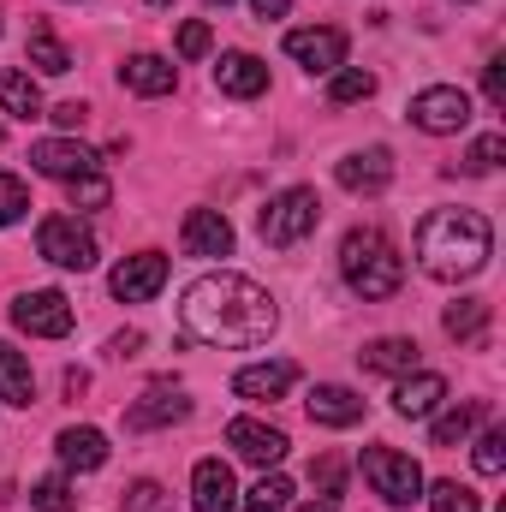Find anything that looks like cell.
<instances>
[{
    "label": "cell",
    "instance_id": "cell-29",
    "mask_svg": "<svg viewBox=\"0 0 506 512\" xmlns=\"http://www.w3.org/2000/svg\"><path fill=\"white\" fill-rule=\"evenodd\" d=\"M376 96V72H364V66H352V72H334V84H328V102H340V108H352V102H370Z\"/></svg>",
    "mask_w": 506,
    "mask_h": 512
},
{
    "label": "cell",
    "instance_id": "cell-47",
    "mask_svg": "<svg viewBox=\"0 0 506 512\" xmlns=\"http://www.w3.org/2000/svg\"><path fill=\"white\" fill-rule=\"evenodd\" d=\"M149 6H167V0H149Z\"/></svg>",
    "mask_w": 506,
    "mask_h": 512
},
{
    "label": "cell",
    "instance_id": "cell-46",
    "mask_svg": "<svg viewBox=\"0 0 506 512\" xmlns=\"http://www.w3.org/2000/svg\"><path fill=\"white\" fill-rule=\"evenodd\" d=\"M209 6H233V0H209Z\"/></svg>",
    "mask_w": 506,
    "mask_h": 512
},
{
    "label": "cell",
    "instance_id": "cell-42",
    "mask_svg": "<svg viewBox=\"0 0 506 512\" xmlns=\"http://www.w3.org/2000/svg\"><path fill=\"white\" fill-rule=\"evenodd\" d=\"M137 346H143V334H137V328H126V334H114V340H108V352H114V358H137Z\"/></svg>",
    "mask_w": 506,
    "mask_h": 512
},
{
    "label": "cell",
    "instance_id": "cell-10",
    "mask_svg": "<svg viewBox=\"0 0 506 512\" xmlns=\"http://www.w3.org/2000/svg\"><path fill=\"white\" fill-rule=\"evenodd\" d=\"M114 298L120 304H149L161 286H167V256L161 251H137V256H126L120 268H114Z\"/></svg>",
    "mask_w": 506,
    "mask_h": 512
},
{
    "label": "cell",
    "instance_id": "cell-7",
    "mask_svg": "<svg viewBox=\"0 0 506 512\" xmlns=\"http://www.w3.org/2000/svg\"><path fill=\"white\" fill-rule=\"evenodd\" d=\"M411 126L417 131H435V137H447V131H465L471 126V96L465 90H453V84H435V90H423V96H411Z\"/></svg>",
    "mask_w": 506,
    "mask_h": 512
},
{
    "label": "cell",
    "instance_id": "cell-40",
    "mask_svg": "<svg viewBox=\"0 0 506 512\" xmlns=\"http://www.w3.org/2000/svg\"><path fill=\"white\" fill-rule=\"evenodd\" d=\"M483 96H489V108H506V60L501 54L483 66Z\"/></svg>",
    "mask_w": 506,
    "mask_h": 512
},
{
    "label": "cell",
    "instance_id": "cell-4",
    "mask_svg": "<svg viewBox=\"0 0 506 512\" xmlns=\"http://www.w3.org/2000/svg\"><path fill=\"white\" fill-rule=\"evenodd\" d=\"M316 227H322V197H316L310 185H292V191L268 197V209L256 215V233H262V245H274V251L304 245Z\"/></svg>",
    "mask_w": 506,
    "mask_h": 512
},
{
    "label": "cell",
    "instance_id": "cell-35",
    "mask_svg": "<svg viewBox=\"0 0 506 512\" xmlns=\"http://www.w3.org/2000/svg\"><path fill=\"white\" fill-rule=\"evenodd\" d=\"M215 48V30L203 24V18H191V24H179V60H203Z\"/></svg>",
    "mask_w": 506,
    "mask_h": 512
},
{
    "label": "cell",
    "instance_id": "cell-31",
    "mask_svg": "<svg viewBox=\"0 0 506 512\" xmlns=\"http://www.w3.org/2000/svg\"><path fill=\"white\" fill-rule=\"evenodd\" d=\"M72 507H78V495H72L66 477H48V483L30 489V512H72Z\"/></svg>",
    "mask_w": 506,
    "mask_h": 512
},
{
    "label": "cell",
    "instance_id": "cell-8",
    "mask_svg": "<svg viewBox=\"0 0 506 512\" xmlns=\"http://www.w3.org/2000/svg\"><path fill=\"white\" fill-rule=\"evenodd\" d=\"M12 322L36 340H66L72 334V304H66V292H24L12 304Z\"/></svg>",
    "mask_w": 506,
    "mask_h": 512
},
{
    "label": "cell",
    "instance_id": "cell-25",
    "mask_svg": "<svg viewBox=\"0 0 506 512\" xmlns=\"http://www.w3.org/2000/svg\"><path fill=\"white\" fill-rule=\"evenodd\" d=\"M441 328H447L453 340H465V346H483V334H489V304H483V298H459Z\"/></svg>",
    "mask_w": 506,
    "mask_h": 512
},
{
    "label": "cell",
    "instance_id": "cell-41",
    "mask_svg": "<svg viewBox=\"0 0 506 512\" xmlns=\"http://www.w3.org/2000/svg\"><path fill=\"white\" fill-rule=\"evenodd\" d=\"M48 120H54V126H66V131H78L84 120H90V108H84V102H60V108H54Z\"/></svg>",
    "mask_w": 506,
    "mask_h": 512
},
{
    "label": "cell",
    "instance_id": "cell-37",
    "mask_svg": "<svg viewBox=\"0 0 506 512\" xmlns=\"http://www.w3.org/2000/svg\"><path fill=\"white\" fill-rule=\"evenodd\" d=\"M477 471H483V477H501L506 471V435L501 429H489V435L477 441Z\"/></svg>",
    "mask_w": 506,
    "mask_h": 512
},
{
    "label": "cell",
    "instance_id": "cell-17",
    "mask_svg": "<svg viewBox=\"0 0 506 512\" xmlns=\"http://www.w3.org/2000/svg\"><path fill=\"white\" fill-rule=\"evenodd\" d=\"M191 507L197 512H233L239 507V483H233V471L221 459H203L191 471Z\"/></svg>",
    "mask_w": 506,
    "mask_h": 512
},
{
    "label": "cell",
    "instance_id": "cell-9",
    "mask_svg": "<svg viewBox=\"0 0 506 512\" xmlns=\"http://www.w3.org/2000/svg\"><path fill=\"white\" fill-rule=\"evenodd\" d=\"M286 54H292L304 72H340V66H346V30H334V24L292 30V36H286Z\"/></svg>",
    "mask_w": 506,
    "mask_h": 512
},
{
    "label": "cell",
    "instance_id": "cell-27",
    "mask_svg": "<svg viewBox=\"0 0 506 512\" xmlns=\"http://www.w3.org/2000/svg\"><path fill=\"white\" fill-rule=\"evenodd\" d=\"M0 399H6V405H30V399H36L30 364H24L12 346H0Z\"/></svg>",
    "mask_w": 506,
    "mask_h": 512
},
{
    "label": "cell",
    "instance_id": "cell-26",
    "mask_svg": "<svg viewBox=\"0 0 506 512\" xmlns=\"http://www.w3.org/2000/svg\"><path fill=\"white\" fill-rule=\"evenodd\" d=\"M0 108L18 114V120H36V114H42V90H36V78H24V72H0Z\"/></svg>",
    "mask_w": 506,
    "mask_h": 512
},
{
    "label": "cell",
    "instance_id": "cell-30",
    "mask_svg": "<svg viewBox=\"0 0 506 512\" xmlns=\"http://www.w3.org/2000/svg\"><path fill=\"white\" fill-rule=\"evenodd\" d=\"M286 501H292V483L280 471H262V483L245 495V512H286Z\"/></svg>",
    "mask_w": 506,
    "mask_h": 512
},
{
    "label": "cell",
    "instance_id": "cell-19",
    "mask_svg": "<svg viewBox=\"0 0 506 512\" xmlns=\"http://www.w3.org/2000/svg\"><path fill=\"white\" fill-rule=\"evenodd\" d=\"M215 84L227 90V96H239V102H251V96H262L268 90V66L256 60V54H221V66H215Z\"/></svg>",
    "mask_w": 506,
    "mask_h": 512
},
{
    "label": "cell",
    "instance_id": "cell-34",
    "mask_svg": "<svg viewBox=\"0 0 506 512\" xmlns=\"http://www.w3.org/2000/svg\"><path fill=\"white\" fill-rule=\"evenodd\" d=\"M66 191H72V209H108V197H114L102 173H84V179H72Z\"/></svg>",
    "mask_w": 506,
    "mask_h": 512
},
{
    "label": "cell",
    "instance_id": "cell-14",
    "mask_svg": "<svg viewBox=\"0 0 506 512\" xmlns=\"http://www.w3.org/2000/svg\"><path fill=\"white\" fill-rule=\"evenodd\" d=\"M179 245L185 256H233V221L221 209H191L179 227Z\"/></svg>",
    "mask_w": 506,
    "mask_h": 512
},
{
    "label": "cell",
    "instance_id": "cell-13",
    "mask_svg": "<svg viewBox=\"0 0 506 512\" xmlns=\"http://www.w3.org/2000/svg\"><path fill=\"white\" fill-rule=\"evenodd\" d=\"M334 179H340L352 197H381V191L393 185V155H387V149H358V155H346V161L334 167Z\"/></svg>",
    "mask_w": 506,
    "mask_h": 512
},
{
    "label": "cell",
    "instance_id": "cell-15",
    "mask_svg": "<svg viewBox=\"0 0 506 512\" xmlns=\"http://www.w3.org/2000/svg\"><path fill=\"white\" fill-rule=\"evenodd\" d=\"M304 405H310V423H322V429H352V423H364V399L340 382H316Z\"/></svg>",
    "mask_w": 506,
    "mask_h": 512
},
{
    "label": "cell",
    "instance_id": "cell-39",
    "mask_svg": "<svg viewBox=\"0 0 506 512\" xmlns=\"http://www.w3.org/2000/svg\"><path fill=\"white\" fill-rule=\"evenodd\" d=\"M310 483L322 489V501H334V495L346 489V465H340V459H316V465H310Z\"/></svg>",
    "mask_w": 506,
    "mask_h": 512
},
{
    "label": "cell",
    "instance_id": "cell-23",
    "mask_svg": "<svg viewBox=\"0 0 506 512\" xmlns=\"http://www.w3.org/2000/svg\"><path fill=\"white\" fill-rule=\"evenodd\" d=\"M60 465L66 471H102L108 465V435L102 429H60Z\"/></svg>",
    "mask_w": 506,
    "mask_h": 512
},
{
    "label": "cell",
    "instance_id": "cell-24",
    "mask_svg": "<svg viewBox=\"0 0 506 512\" xmlns=\"http://www.w3.org/2000/svg\"><path fill=\"white\" fill-rule=\"evenodd\" d=\"M24 54H30V66H36V72H48V78H60V72H72V54L60 48V36H54V24H30V42H24Z\"/></svg>",
    "mask_w": 506,
    "mask_h": 512
},
{
    "label": "cell",
    "instance_id": "cell-3",
    "mask_svg": "<svg viewBox=\"0 0 506 512\" xmlns=\"http://www.w3.org/2000/svg\"><path fill=\"white\" fill-rule=\"evenodd\" d=\"M340 274H346V286H352L364 304L393 298V292L405 286V262L387 245V233H376V227H352V233H346V245H340Z\"/></svg>",
    "mask_w": 506,
    "mask_h": 512
},
{
    "label": "cell",
    "instance_id": "cell-45",
    "mask_svg": "<svg viewBox=\"0 0 506 512\" xmlns=\"http://www.w3.org/2000/svg\"><path fill=\"white\" fill-rule=\"evenodd\" d=\"M298 512H340L334 501H310V507H298Z\"/></svg>",
    "mask_w": 506,
    "mask_h": 512
},
{
    "label": "cell",
    "instance_id": "cell-32",
    "mask_svg": "<svg viewBox=\"0 0 506 512\" xmlns=\"http://www.w3.org/2000/svg\"><path fill=\"white\" fill-rule=\"evenodd\" d=\"M429 512H477V489H465V483H435L429 489Z\"/></svg>",
    "mask_w": 506,
    "mask_h": 512
},
{
    "label": "cell",
    "instance_id": "cell-2",
    "mask_svg": "<svg viewBox=\"0 0 506 512\" xmlns=\"http://www.w3.org/2000/svg\"><path fill=\"white\" fill-rule=\"evenodd\" d=\"M489 245H495V233H489V221L477 209H435L417 227V262L435 280H471V274H483L489 268Z\"/></svg>",
    "mask_w": 506,
    "mask_h": 512
},
{
    "label": "cell",
    "instance_id": "cell-22",
    "mask_svg": "<svg viewBox=\"0 0 506 512\" xmlns=\"http://www.w3.org/2000/svg\"><path fill=\"white\" fill-rule=\"evenodd\" d=\"M358 364H364L370 376H411V370H417V340H399V334L370 340V346L358 352Z\"/></svg>",
    "mask_w": 506,
    "mask_h": 512
},
{
    "label": "cell",
    "instance_id": "cell-20",
    "mask_svg": "<svg viewBox=\"0 0 506 512\" xmlns=\"http://www.w3.org/2000/svg\"><path fill=\"white\" fill-rule=\"evenodd\" d=\"M441 399H447V382L435 370H417V376H405V382L393 387V411L399 417H435Z\"/></svg>",
    "mask_w": 506,
    "mask_h": 512
},
{
    "label": "cell",
    "instance_id": "cell-48",
    "mask_svg": "<svg viewBox=\"0 0 506 512\" xmlns=\"http://www.w3.org/2000/svg\"><path fill=\"white\" fill-rule=\"evenodd\" d=\"M0 143H6V131H0Z\"/></svg>",
    "mask_w": 506,
    "mask_h": 512
},
{
    "label": "cell",
    "instance_id": "cell-49",
    "mask_svg": "<svg viewBox=\"0 0 506 512\" xmlns=\"http://www.w3.org/2000/svg\"><path fill=\"white\" fill-rule=\"evenodd\" d=\"M459 6H471V0H459Z\"/></svg>",
    "mask_w": 506,
    "mask_h": 512
},
{
    "label": "cell",
    "instance_id": "cell-1",
    "mask_svg": "<svg viewBox=\"0 0 506 512\" xmlns=\"http://www.w3.org/2000/svg\"><path fill=\"white\" fill-rule=\"evenodd\" d=\"M274 322H280L274 298L245 274H203L197 286H185L179 304V328L197 346H262Z\"/></svg>",
    "mask_w": 506,
    "mask_h": 512
},
{
    "label": "cell",
    "instance_id": "cell-38",
    "mask_svg": "<svg viewBox=\"0 0 506 512\" xmlns=\"http://www.w3.org/2000/svg\"><path fill=\"white\" fill-rule=\"evenodd\" d=\"M126 512H173V501L161 495V483H131L126 489Z\"/></svg>",
    "mask_w": 506,
    "mask_h": 512
},
{
    "label": "cell",
    "instance_id": "cell-33",
    "mask_svg": "<svg viewBox=\"0 0 506 512\" xmlns=\"http://www.w3.org/2000/svg\"><path fill=\"white\" fill-rule=\"evenodd\" d=\"M501 155H506V137H501V131H489V137H477V143H471L465 173H495V167H501Z\"/></svg>",
    "mask_w": 506,
    "mask_h": 512
},
{
    "label": "cell",
    "instance_id": "cell-6",
    "mask_svg": "<svg viewBox=\"0 0 506 512\" xmlns=\"http://www.w3.org/2000/svg\"><path fill=\"white\" fill-rule=\"evenodd\" d=\"M36 251L48 256L54 268H96V233L90 227H78V215H48L42 227H36Z\"/></svg>",
    "mask_w": 506,
    "mask_h": 512
},
{
    "label": "cell",
    "instance_id": "cell-16",
    "mask_svg": "<svg viewBox=\"0 0 506 512\" xmlns=\"http://www.w3.org/2000/svg\"><path fill=\"white\" fill-rule=\"evenodd\" d=\"M185 417H191V399L173 393V382H155L126 411V429H167V423H185Z\"/></svg>",
    "mask_w": 506,
    "mask_h": 512
},
{
    "label": "cell",
    "instance_id": "cell-43",
    "mask_svg": "<svg viewBox=\"0 0 506 512\" xmlns=\"http://www.w3.org/2000/svg\"><path fill=\"white\" fill-rule=\"evenodd\" d=\"M286 6H292V0H251V12L262 24H268V18H286Z\"/></svg>",
    "mask_w": 506,
    "mask_h": 512
},
{
    "label": "cell",
    "instance_id": "cell-5",
    "mask_svg": "<svg viewBox=\"0 0 506 512\" xmlns=\"http://www.w3.org/2000/svg\"><path fill=\"white\" fill-rule=\"evenodd\" d=\"M364 477H370V489H376L387 507L423 501V471H417V459H405V453H393V447H364Z\"/></svg>",
    "mask_w": 506,
    "mask_h": 512
},
{
    "label": "cell",
    "instance_id": "cell-18",
    "mask_svg": "<svg viewBox=\"0 0 506 512\" xmlns=\"http://www.w3.org/2000/svg\"><path fill=\"white\" fill-rule=\"evenodd\" d=\"M292 382H298V364H292V358H274V364H251V370H239V376H233V393L251 399V405H268V399H280Z\"/></svg>",
    "mask_w": 506,
    "mask_h": 512
},
{
    "label": "cell",
    "instance_id": "cell-28",
    "mask_svg": "<svg viewBox=\"0 0 506 512\" xmlns=\"http://www.w3.org/2000/svg\"><path fill=\"white\" fill-rule=\"evenodd\" d=\"M477 417H489V405H483V399H471V405L447 411V417L435 423V435H429V441H435V447H459V441H465V435L477 429Z\"/></svg>",
    "mask_w": 506,
    "mask_h": 512
},
{
    "label": "cell",
    "instance_id": "cell-12",
    "mask_svg": "<svg viewBox=\"0 0 506 512\" xmlns=\"http://www.w3.org/2000/svg\"><path fill=\"white\" fill-rule=\"evenodd\" d=\"M227 447H233L245 465H262V471L286 459V435L268 429V423H256V417H233V423H227Z\"/></svg>",
    "mask_w": 506,
    "mask_h": 512
},
{
    "label": "cell",
    "instance_id": "cell-11",
    "mask_svg": "<svg viewBox=\"0 0 506 512\" xmlns=\"http://www.w3.org/2000/svg\"><path fill=\"white\" fill-rule=\"evenodd\" d=\"M30 167L72 185V179L96 173V149H84V143H72V137H42V143H30Z\"/></svg>",
    "mask_w": 506,
    "mask_h": 512
},
{
    "label": "cell",
    "instance_id": "cell-21",
    "mask_svg": "<svg viewBox=\"0 0 506 512\" xmlns=\"http://www.w3.org/2000/svg\"><path fill=\"white\" fill-rule=\"evenodd\" d=\"M120 84H126L131 96H167V90L179 84V72H173L161 54H131L126 66H120Z\"/></svg>",
    "mask_w": 506,
    "mask_h": 512
},
{
    "label": "cell",
    "instance_id": "cell-44",
    "mask_svg": "<svg viewBox=\"0 0 506 512\" xmlns=\"http://www.w3.org/2000/svg\"><path fill=\"white\" fill-rule=\"evenodd\" d=\"M78 393H90V376L84 370H66V399H78Z\"/></svg>",
    "mask_w": 506,
    "mask_h": 512
},
{
    "label": "cell",
    "instance_id": "cell-36",
    "mask_svg": "<svg viewBox=\"0 0 506 512\" xmlns=\"http://www.w3.org/2000/svg\"><path fill=\"white\" fill-rule=\"evenodd\" d=\"M24 209H30V191H24V179L0 173V227H12V221H18Z\"/></svg>",
    "mask_w": 506,
    "mask_h": 512
}]
</instances>
